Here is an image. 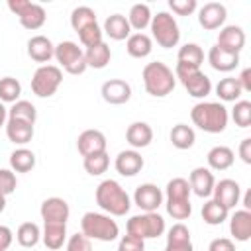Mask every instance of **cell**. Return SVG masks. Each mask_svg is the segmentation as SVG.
<instances>
[{
  "instance_id": "6da1fadb",
  "label": "cell",
  "mask_w": 251,
  "mask_h": 251,
  "mask_svg": "<svg viewBox=\"0 0 251 251\" xmlns=\"http://www.w3.org/2000/svg\"><path fill=\"white\" fill-rule=\"evenodd\" d=\"M96 204L108 214V216H126L131 208V200L129 194L124 190V186L114 180V178H106L96 186Z\"/></svg>"
},
{
  "instance_id": "7a4b0ae2",
  "label": "cell",
  "mask_w": 251,
  "mask_h": 251,
  "mask_svg": "<svg viewBox=\"0 0 251 251\" xmlns=\"http://www.w3.org/2000/svg\"><path fill=\"white\" fill-rule=\"evenodd\" d=\"M190 120L206 133H222L227 127V108L222 102H198L190 110Z\"/></svg>"
},
{
  "instance_id": "3957f363",
  "label": "cell",
  "mask_w": 251,
  "mask_h": 251,
  "mask_svg": "<svg viewBox=\"0 0 251 251\" xmlns=\"http://www.w3.org/2000/svg\"><path fill=\"white\" fill-rule=\"evenodd\" d=\"M141 78H143L145 92L151 94L153 98H165L167 94H171L175 90V84H176V78H175L173 69L167 67L161 61L147 63L143 67Z\"/></svg>"
},
{
  "instance_id": "277c9868",
  "label": "cell",
  "mask_w": 251,
  "mask_h": 251,
  "mask_svg": "<svg viewBox=\"0 0 251 251\" xmlns=\"http://www.w3.org/2000/svg\"><path fill=\"white\" fill-rule=\"evenodd\" d=\"M167 214L173 220H188L192 214V204H190V184L182 176H175L167 182Z\"/></svg>"
},
{
  "instance_id": "5b68a950",
  "label": "cell",
  "mask_w": 251,
  "mask_h": 251,
  "mask_svg": "<svg viewBox=\"0 0 251 251\" xmlns=\"http://www.w3.org/2000/svg\"><path fill=\"white\" fill-rule=\"evenodd\" d=\"M80 233L90 241H114L120 235V227L116 220L108 214L100 212H86L80 220Z\"/></svg>"
},
{
  "instance_id": "8992f818",
  "label": "cell",
  "mask_w": 251,
  "mask_h": 251,
  "mask_svg": "<svg viewBox=\"0 0 251 251\" xmlns=\"http://www.w3.org/2000/svg\"><path fill=\"white\" fill-rule=\"evenodd\" d=\"M167 229L165 226V218L159 212H143L137 216H131L126 222V231L129 235H135L139 239H155L159 235H163Z\"/></svg>"
},
{
  "instance_id": "52a82bcc",
  "label": "cell",
  "mask_w": 251,
  "mask_h": 251,
  "mask_svg": "<svg viewBox=\"0 0 251 251\" xmlns=\"http://www.w3.org/2000/svg\"><path fill=\"white\" fill-rule=\"evenodd\" d=\"M149 27H151V35H153V39L157 41L159 47L171 49V47L178 45L180 29H178V24H176L175 16H171L169 12H157L151 18Z\"/></svg>"
},
{
  "instance_id": "ba28073f",
  "label": "cell",
  "mask_w": 251,
  "mask_h": 251,
  "mask_svg": "<svg viewBox=\"0 0 251 251\" xmlns=\"http://www.w3.org/2000/svg\"><path fill=\"white\" fill-rule=\"evenodd\" d=\"M175 78H178L182 82V86L186 88V92L192 98H206L212 92V80L200 69H194V67H186V65H178L176 63V67H175Z\"/></svg>"
},
{
  "instance_id": "9c48e42d",
  "label": "cell",
  "mask_w": 251,
  "mask_h": 251,
  "mask_svg": "<svg viewBox=\"0 0 251 251\" xmlns=\"http://www.w3.org/2000/svg\"><path fill=\"white\" fill-rule=\"evenodd\" d=\"M8 10L12 14H16L22 27H25L29 31H35V29L43 27V24L47 20L45 8L41 4L29 2V0H8Z\"/></svg>"
},
{
  "instance_id": "30bf717a",
  "label": "cell",
  "mask_w": 251,
  "mask_h": 251,
  "mask_svg": "<svg viewBox=\"0 0 251 251\" xmlns=\"http://www.w3.org/2000/svg\"><path fill=\"white\" fill-rule=\"evenodd\" d=\"M63 82V73L57 65H41L31 76V90L39 98L53 96Z\"/></svg>"
},
{
  "instance_id": "8fae6325",
  "label": "cell",
  "mask_w": 251,
  "mask_h": 251,
  "mask_svg": "<svg viewBox=\"0 0 251 251\" xmlns=\"http://www.w3.org/2000/svg\"><path fill=\"white\" fill-rule=\"evenodd\" d=\"M53 57L63 67V71L69 75H82L88 69L84 61V51L75 41H61L59 45H55Z\"/></svg>"
},
{
  "instance_id": "7c38bea8",
  "label": "cell",
  "mask_w": 251,
  "mask_h": 251,
  "mask_svg": "<svg viewBox=\"0 0 251 251\" xmlns=\"http://www.w3.org/2000/svg\"><path fill=\"white\" fill-rule=\"evenodd\" d=\"M133 202L141 212H157L163 204V192L153 182H143L133 192Z\"/></svg>"
},
{
  "instance_id": "4fadbf2b",
  "label": "cell",
  "mask_w": 251,
  "mask_h": 251,
  "mask_svg": "<svg viewBox=\"0 0 251 251\" xmlns=\"http://www.w3.org/2000/svg\"><path fill=\"white\" fill-rule=\"evenodd\" d=\"M226 18H227V10L222 2H206L198 10V24L208 31L220 29L226 24Z\"/></svg>"
},
{
  "instance_id": "5bb4252c",
  "label": "cell",
  "mask_w": 251,
  "mask_h": 251,
  "mask_svg": "<svg viewBox=\"0 0 251 251\" xmlns=\"http://www.w3.org/2000/svg\"><path fill=\"white\" fill-rule=\"evenodd\" d=\"M212 196H214L216 202H220L222 206H226L227 210H231L241 200V186L233 178H222L220 182L214 184Z\"/></svg>"
},
{
  "instance_id": "9a60e30c",
  "label": "cell",
  "mask_w": 251,
  "mask_h": 251,
  "mask_svg": "<svg viewBox=\"0 0 251 251\" xmlns=\"http://www.w3.org/2000/svg\"><path fill=\"white\" fill-rule=\"evenodd\" d=\"M188 184H190V192H194L198 198H210L214 192L216 178L208 167H196L188 176Z\"/></svg>"
},
{
  "instance_id": "2e32d148",
  "label": "cell",
  "mask_w": 251,
  "mask_h": 251,
  "mask_svg": "<svg viewBox=\"0 0 251 251\" xmlns=\"http://www.w3.org/2000/svg\"><path fill=\"white\" fill-rule=\"evenodd\" d=\"M100 94H102L104 102L114 104V106H120V104L129 102V98H131V86H129V82H126L122 78H110V80H106L102 84Z\"/></svg>"
},
{
  "instance_id": "e0dca14e",
  "label": "cell",
  "mask_w": 251,
  "mask_h": 251,
  "mask_svg": "<svg viewBox=\"0 0 251 251\" xmlns=\"http://www.w3.org/2000/svg\"><path fill=\"white\" fill-rule=\"evenodd\" d=\"M39 214H41V220L43 222H61V224H67V220L71 216V208H69L67 200H63L59 196H51V198H45L41 202Z\"/></svg>"
},
{
  "instance_id": "ac0fdd59",
  "label": "cell",
  "mask_w": 251,
  "mask_h": 251,
  "mask_svg": "<svg viewBox=\"0 0 251 251\" xmlns=\"http://www.w3.org/2000/svg\"><path fill=\"white\" fill-rule=\"evenodd\" d=\"M106 145H108L106 135L100 129H84L76 139V149L82 157L102 153V151H106Z\"/></svg>"
},
{
  "instance_id": "d6986e66",
  "label": "cell",
  "mask_w": 251,
  "mask_h": 251,
  "mask_svg": "<svg viewBox=\"0 0 251 251\" xmlns=\"http://www.w3.org/2000/svg\"><path fill=\"white\" fill-rule=\"evenodd\" d=\"M143 165H145V161H143V157L137 149L120 151L116 161H114V167L122 176H135L137 173H141Z\"/></svg>"
},
{
  "instance_id": "ffe728a7",
  "label": "cell",
  "mask_w": 251,
  "mask_h": 251,
  "mask_svg": "<svg viewBox=\"0 0 251 251\" xmlns=\"http://www.w3.org/2000/svg\"><path fill=\"white\" fill-rule=\"evenodd\" d=\"M218 47L231 51V53H241V49L245 47V31L241 25H224L218 33Z\"/></svg>"
},
{
  "instance_id": "44dd1931",
  "label": "cell",
  "mask_w": 251,
  "mask_h": 251,
  "mask_svg": "<svg viewBox=\"0 0 251 251\" xmlns=\"http://www.w3.org/2000/svg\"><path fill=\"white\" fill-rule=\"evenodd\" d=\"M165 251H194L190 229L182 222H176V224L171 226V229L167 233Z\"/></svg>"
},
{
  "instance_id": "7402d4cb",
  "label": "cell",
  "mask_w": 251,
  "mask_h": 251,
  "mask_svg": "<svg viewBox=\"0 0 251 251\" xmlns=\"http://www.w3.org/2000/svg\"><path fill=\"white\" fill-rule=\"evenodd\" d=\"M27 55H29L31 61L47 65L55 55V45L45 35H33L27 41Z\"/></svg>"
},
{
  "instance_id": "603a6c76",
  "label": "cell",
  "mask_w": 251,
  "mask_h": 251,
  "mask_svg": "<svg viewBox=\"0 0 251 251\" xmlns=\"http://www.w3.org/2000/svg\"><path fill=\"white\" fill-rule=\"evenodd\" d=\"M208 63L214 71L218 73H231L233 69H237L239 65V55L237 53H231V51H226L218 45L210 47L208 51Z\"/></svg>"
},
{
  "instance_id": "cb8c5ba5",
  "label": "cell",
  "mask_w": 251,
  "mask_h": 251,
  "mask_svg": "<svg viewBox=\"0 0 251 251\" xmlns=\"http://www.w3.org/2000/svg\"><path fill=\"white\" fill-rule=\"evenodd\" d=\"M43 245L51 251L61 249L67 243V224L61 222H43V231H41Z\"/></svg>"
},
{
  "instance_id": "d4e9b609",
  "label": "cell",
  "mask_w": 251,
  "mask_h": 251,
  "mask_svg": "<svg viewBox=\"0 0 251 251\" xmlns=\"http://www.w3.org/2000/svg\"><path fill=\"white\" fill-rule=\"evenodd\" d=\"M126 141L131 149H143L153 141V129L147 122H133L126 129Z\"/></svg>"
},
{
  "instance_id": "484cf974",
  "label": "cell",
  "mask_w": 251,
  "mask_h": 251,
  "mask_svg": "<svg viewBox=\"0 0 251 251\" xmlns=\"http://www.w3.org/2000/svg\"><path fill=\"white\" fill-rule=\"evenodd\" d=\"M229 233L235 241H249L251 239V212L249 210H235L229 218Z\"/></svg>"
},
{
  "instance_id": "4316f807",
  "label": "cell",
  "mask_w": 251,
  "mask_h": 251,
  "mask_svg": "<svg viewBox=\"0 0 251 251\" xmlns=\"http://www.w3.org/2000/svg\"><path fill=\"white\" fill-rule=\"evenodd\" d=\"M102 33H106L114 41H124V39H127L131 35V27H129V22H127L126 16L112 14V16L106 18L104 27H102Z\"/></svg>"
},
{
  "instance_id": "83f0119b",
  "label": "cell",
  "mask_w": 251,
  "mask_h": 251,
  "mask_svg": "<svg viewBox=\"0 0 251 251\" xmlns=\"http://www.w3.org/2000/svg\"><path fill=\"white\" fill-rule=\"evenodd\" d=\"M6 137L14 145H25L33 139V126L22 120H8L6 122Z\"/></svg>"
},
{
  "instance_id": "f1b7e54d",
  "label": "cell",
  "mask_w": 251,
  "mask_h": 251,
  "mask_svg": "<svg viewBox=\"0 0 251 251\" xmlns=\"http://www.w3.org/2000/svg\"><path fill=\"white\" fill-rule=\"evenodd\" d=\"M206 161H208V169L210 171H226V169H229L233 165L235 153L227 145H216V147H212L208 151Z\"/></svg>"
},
{
  "instance_id": "f546056e",
  "label": "cell",
  "mask_w": 251,
  "mask_h": 251,
  "mask_svg": "<svg viewBox=\"0 0 251 251\" xmlns=\"http://www.w3.org/2000/svg\"><path fill=\"white\" fill-rule=\"evenodd\" d=\"M126 49L133 59H143L153 51V39L147 33H131L126 39Z\"/></svg>"
},
{
  "instance_id": "4dcf8cb0",
  "label": "cell",
  "mask_w": 251,
  "mask_h": 251,
  "mask_svg": "<svg viewBox=\"0 0 251 251\" xmlns=\"http://www.w3.org/2000/svg\"><path fill=\"white\" fill-rule=\"evenodd\" d=\"M126 18L129 22V27L135 29V33H141L145 27H149L153 16H151V8L147 4H141L139 2V4H133L129 8V14Z\"/></svg>"
},
{
  "instance_id": "1f68e13d",
  "label": "cell",
  "mask_w": 251,
  "mask_h": 251,
  "mask_svg": "<svg viewBox=\"0 0 251 251\" xmlns=\"http://www.w3.org/2000/svg\"><path fill=\"white\" fill-rule=\"evenodd\" d=\"M110 59H112V51H110V45L104 41L84 51L86 67H92V69H104L110 63Z\"/></svg>"
},
{
  "instance_id": "d6a6232c",
  "label": "cell",
  "mask_w": 251,
  "mask_h": 251,
  "mask_svg": "<svg viewBox=\"0 0 251 251\" xmlns=\"http://www.w3.org/2000/svg\"><path fill=\"white\" fill-rule=\"evenodd\" d=\"M169 139H171L173 147L184 151V149H190V147L194 145L196 133H194V129H192L190 126H186V124H176V126H173V129H171V133H169Z\"/></svg>"
},
{
  "instance_id": "836d02e7",
  "label": "cell",
  "mask_w": 251,
  "mask_h": 251,
  "mask_svg": "<svg viewBox=\"0 0 251 251\" xmlns=\"http://www.w3.org/2000/svg\"><path fill=\"white\" fill-rule=\"evenodd\" d=\"M35 167V153L25 147H18L10 153V169L14 173H29Z\"/></svg>"
},
{
  "instance_id": "e575fe53",
  "label": "cell",
  "mask_w": 251,
  "mask_h": 251,
  "mask_svg": "<svg viewBox=\"0 0 251 251\" xmlns=\"http://www.w3.org/2000/svg\"><path fill=\"white\" fill-rule=\"evenodd\" d=\"M176 63H178V65H186V67L200 69V65L204 63V51H202V47H200L198 43H184V45L178 49Z\"/></svg>"
},
{
  "instance_id": "d590c367",
  "label": "cell",
  "mask_w": 251,
  "mask_h": 251,
  "mask_svg": "<svg viewBox=\"0 0 251 251\" xmlns=\"http://www.w3.org/2000/svg\"><path fill=\"white\" fill-rule=\"evenodd\" d=\"M227 216H229V210L226 206H222L220 202H216L214 198L206 200L202 206V220L208 226H220L227 220Z\"/></svg>"
},
{
  "instance_id": "8d00e7d4",
  "label": "cell",
  "mask_w": 251,
  "mask_h": 251,
  "mask_svg": "<svg viewBox=\"0 0 251 251\" xmlns=\"http://www.w3.org/2000/svg\"><path fill=\"white\" fill-rule=\"evenodd\" d=\"M241 94H243V90L235 76H226L216 84V96L224 102H237Z\"/></svg>"
},
{
  "instance_id": "74e56055",
  "label": "cell",
  "mask_w": 251,
  "mask_h": 251,
  "mask_svg": "<svg viewBox=\"0 0 251 251\" xmlns=\"http://www.w3.org/2000/svg\"><path fill=\"white\" fill-rule=\"evenodd\" d=\"M8 120H22V122H27L31 126H35V120H37V110L31 102L27 100H18L12 104V108L8 110Z\"/></svg>"
},
{
  "instance_id": "f35d334b",
  "label": "cell",
  "mask_w": 251,
  "mask_h": 251,
  "mask_svg": "<svg viewBox=\"0 0 251 251\" xmlns=\"http://www.w3.org/2000/svg\"><path fill=\"white\" fill-rule=\"evenodd\" d=\"M39 239H41V229L33 222H24L18 227V231H16V241L22 247H27V249L29 247H35L39 243Z\"/></svg>"
},
{
  "instance_id": "ab89813d",
  "label": "cell",
  "mask_w": 251,
  "mask_h": 251,
  "mask_svg": "<svg viewBox=\"0 0 251 251\" xmlns=\"http://www.w3.org/2000/svg\"><path fill=\"white\" fill-rule=\"evenodd\" d=\"M82 165H84V171H86L88 175L100 176V175H104V173L108 171V167H110V155H108L106 151L88 155V157H84Z\"/></svg>"
},
{
  "instance_id": "60d3db41",
  "label": "cell",
  "mask_w": 251,
  "mask_h": 251,
  "mask_svg": "<svg viewBox=\"0 0 251 251\" xmlns=\"http://www.w3.org/2000/svg\"><path fill=\"white\" fill-rule=\"evenodd\" d=\"M90 24H96V12L90 6H76L71 12V25L75 31H80Z\"/></svg>"
},
{
  "instance_id": "b9f144b4",
  "label": "cell",
  "mask_w": 251,
  "mask_h": 251,
  "mask_svg": "<svg viewBox=\"0 0 251 251\" xmlns=\"http://www.w3.org/2000/svg\"><path fill=\"white\" fill-rule=\"evenodd\" d=\"M20 94H22V84L18 78H14V76L0 78V102L2 104L4 102H12V104L18 102Z\"/></svg>"
},
{
  "instance_id": "7bdbcfd3",
  "label": "cell",
  "mask_w": 251,
  "mask_h": 251,
  "mask_svg": "<svg viewBox=\"0 0 251 251\" xmlns=\"http://www.w3.org/2000/svg\"><path fill=\"white\" fill-rule=\"evenodd\" d=\"M231 120L239 127H249L251 126V102L249 100H237L235 106L231 108Z\"/></svg>"
},
{
  "instance_id": "ee69618b",
  "label": "cell",
  "mask_w": 251,
  "mask_h": 251,
  "mask_svg": "<svg viewBox=\"0 0 251 251\" xmlns=\"http://www.w3.org/2000/svg\"><path fill=\"white\" fill-rule=\"evenodd\" d=\"M78 33V39H80V43L88 49V47H94V45H98V43H102L104 39H102V27L98 25V22L96 24H90V25H86V27H82L80 31H76Z\"/></svg>"
},
{
  "instance_id": "f6af8a7d",
  "label": "cell",
  "mask_w": 251,
  "mask_h": 251,
  "mask_svg": "<svg viewBox=\"0 0 251 251\" xmlns=\"http://www.w3.org/2000/svg\"><path fill=\"white\" fill-rule=\"evenodd\" d=\"M16 186H18L16 173L12 169H0V194L8 196L16 190Z\"/></svg>"
},
{
  "instance_id": "bcb514c9",
  "label": "cell",
  "mask_w": 251,
  "mask_h": 251,
  "mask_svg": "<svg viewBox=\"0 0 251 251\" xmlns=\"http://www.w3.org/2000/svg\"><path fill=\"white\" fill-rule=\"evenodd\" d=\"M169 8L176 16H190L196 12L198 2L196 0H169Z\"/></svg>"
},
{
  "instance_id": "7dc6e473",
  "label": "cell",
  "mask_w": 251,
  "mask_h": 251,
  "mask_svg": "<svg viewBox=\"0 0 251 251\" xmlns=\"http://www.w3.org/2000/svg\"><path fill=\"white\" fill-rule=\"evenodd\" d=\"M118 251H145V241L135 237V235H122L118 243Z\"/></svg>"
},
{
  "instance_id": "c3c4849f",
  "label": "cell",
  "mask_w": 251,
  "mask_h": 251,
  "mask_svg": "<svg viewBox=\"0 0 251 251\" xmlns=\"http://www.w3.org/2000/svg\"><path fill=\"white\" fill-rule=\"evenodd\" d=\"M67 251H92V241L82 233H75L67 239Z\"/></svg>"
},
{
  "instance_id": "681fc988",
  "label": "cell",
  "mask_w": 251,
  "mask_h": 251,
  "mask_svg": "<svg viewBox=\"0 0 251 251\" xmlns=\"http://www.w3.org/2000/svg\"><path fill=\"white\" fill-rule=\"evenodd\" d=\"M208 251H235V243L227 237H216L210 241Z\"/></svg>"
},
{
  "instance_id": "f907efd6",
  "label": "cell",
  "mask_w": 251,
  "mask_h": 251,
  "mask_svg": "<svg viewBox=\"0 0 251 251\" xmlns=\"http://www.w3.org/2000/svg\"><path fill=\"white\" fill-rule=\"evenodd\" d=\"M14 241V233L8 226H0V251H6Z\"/></svg>"
},
{
  "instance_id": "816d5d0a",
  "label": "cell",
  "mask_w": 251,
  "mask_h": 251,
  "mask_svg": "<svg viewBox=\"0 0 251 251\" xmlns=\"http://www.w3.org/2000/svg\"><path fill=\"white\" fill-rule=\"evenodd\" d=\"M239 157L245 165H251V137H245L241 143H239Z\"/></svg>"
},
{
  "instance_id": "f5cc1de1",
  "label": "cell",
  "mask_w": 251,
  "mask_h": 251,
  "mask_svg": "<svg viewBox=\"0 0 251 251\" xmlns=\"http://www.w3.org/2000/svg\"><path fill=\"white\" fill-rule=\"evenodd\" d=\"M237 82H239V86H241L243 92H251V69H249V67H245V69L239 73Z\"/></svg>"
},
{
  "instance_id": "db71d44e",
  "label": "cell",
  "mask_w": 251,
  "mask_h": 251,
  "mask_svg": "<svg viewBox=\"0 0 251 251\" xmlns=\"http://www.w3.org/2000/svg\"><path fill=\"white\" fill-rule=\"evenodd\" d=\"M6 118H8V110H6V106L0 102V127L6 126Z\"/></svg>"
},
{
  "instance_id": "11a10c76",
  "label": "cell",
  "mask_w": 251,
  "mask_h": 251,
  "mask_svg": "<svg viewBox=\"0 0 251 251\" xmlns=\"http://www.w3.org/2000/svg\"><path fill=\"white\" fill-rule=\"evenodd\" d=\"M243 210H249L251 212V192L249 190L243 194Z\"/></svg>"
},
{
  "instance_id": "9f6ffc18",
  "label": "cell",
  "mask_w": 251,
  "mask_h": 251,
  "mask_svg": "<svg viewBox=\"0 0 251 251\" xmlns=\"http://www.w3.org/2000/svg\"><path fill=\"white\" fill-rule=\"evenodd\" d=\"M4 208H6V196H4V194H0V214L4 212Z\"/></svg>"
}]
</instances>
